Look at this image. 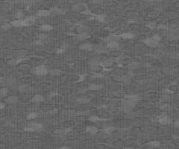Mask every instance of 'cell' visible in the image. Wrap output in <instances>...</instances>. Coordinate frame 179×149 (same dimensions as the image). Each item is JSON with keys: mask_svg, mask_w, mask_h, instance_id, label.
<instances>
[{"mask_svg": "<svg viewBox=\"0 0 179 149\" xmlns=\"http://www.w3.org/2000/svg\"><path fill=\"white\" fill-rule=\"evenodd\" d=\"M32 72L34 74H37V75H45V74H46L48 73V69L46 66L41 65L34 67L32 69Z\"/></svg>", "mask_w": 179, "mask_h": 149, "instance_id": "cell-1", "label": "cell"}, {"mask_svg": "<svg viewBox=\"0 0 179 149\" xmlns=\"http://www.w3.org/2000/svg\"><path fill=\"white\" fill-rule=\"evenodd\" d=\"M43 128V125L40 123H32L24 128L25 131H39Z\"/></svg>", "mask_w": 179, "mask_h": 149, "instance_id": "cell-2", "label": "cell"}, {"mask_svg": "<svg viewBox=\"0 0 179 149\" xmlns=\"http://www.w3.org/2000/svg\"><path fill=\"white\" fill-rule=\"evenodd\" d=\"M143 43L147 45L148 46L152 47V48H155L158 46V42L154 40L152 37V38H146L145 40H143Z\"/></svg>", "mask_w": 179, "mask_h": 149, "instance_id": "cell-3", "label": "cell"}, {"mask_svg": "<svg viewBox=\"0 0 179 149\" xmlns=\"http://www.w3.org/2000/svg\"><path fill=\"white\" fill-rule=\"evenodd\" d=\"M12 26L13 27H23V26H27V24L25 23L24 20H14L11 22Z\"/></svg>", "mask_w": 179, "mask_h": 149, "instance_id": "cell-4", "label": "cell"}, {"mask_svg": "<svg viewBox=\"0 0 179 149\" xmlns=\"http://www.w3.org/2000/svg\"><path fill=\"white\" fill-rule=\"evenodd\" d=\"M158 122L161 125H169L171 123V118L167 116H162L158 118Z\"/></svg>", "mask_w": 179, "mask_h": 149, "instance_id": "cell-5", "label": "cell"}, {"mask_svg": "<svg viewBox=\"0 0 179 149\" xmlns=\"http://www.w3.org/2000/svg\"><path fill=\"white\" fill-rule=\"evenodd\" d=\"M50 15H53V16H59V15H63L65 13L64 11H63L62 9H60L57 8H52L50 11Z\"/></svg>", "mask_w": 179, "mask_h": 149, "instance_id": "cell-6", "label": "cell"}, {"mask_svg": "<svg viewBox=\"0 0 179 149\" xmlns=\"http://www.w3.org/2000/svg\"><path fill=\"white\" fill-rule=\"evenodd\" d=\"M18 101V97L15 96H11L7 97L5 99V102L6 104H15Z\"/></svg>", "mask_w": 179, "mask_h": 149, "instance_id": "cell-7", "label": "cell"}, {"mask_svg": "<svg viewBox=\"0 0 179 149\" xmlns=\"http://www.w3.org/2000/svg\"><path fill=\"white\" fill-rule=\"evenodd\" d=\"M18 89H19V91L21 93H28V92L31 91L32 87L30 86L28 84H22L18 87Z\"/></svg>", "mask_w": 179, "mask_h": 149, "instance_id": "cell-8", "label": "cell"}, {"mask_svg": "<svg viewBox=\"0 0 179 149\" xmlns=\"http://www.w3.org/2000/svg\"><path fill=\"white\" fill-rule=\"evenodd\" d=\"M113 64V61L111 59H106V60H103V61H101L99 62V65L101 66H104V67H108L112 66V64Z\"/></svg>", "mask_w": 179, "mask_h": 149, "instance_id": "cell-9", "label": "cell"}, {"mask_svg": "<svg viewBox=\"0 0 179 149\" xmlns=\"http://www.w3.org/2000/svg\"><path fill=\"white\" fill-rule=\"evenodd\" d=\"M86 9V6L83 4H76L72 6V10L75 11H78L82 13Z\"/></svg>", "mask_w": 179, "mask_h": 149, "instance_id": "cell-10", "label": "cell"}, {"mask_svg": "<svg viewBox=\"0 0 179 149\" xmlns=\"http://www.w3.org/2000/svg\"><path fill=\"white\" fill-rule=\"evenodd\" d=\"M50 15V11L47 10H39L37 12V17H46Z\"/></svg>", "mask_w": 179, "mask_h": 149, "instance_id": "cell-11", "label": "cell"}, {"mask_svg": "<svg viewBox=\"0 0 179 149\" xmlns=\"http://www.w3.org/2000/svg\"><path fill=\"white\" fill-rule=\"evenodd\" d=\"M80 49L85 51H92L93 49V46L91 43H84L80 46Z\"/></svg>", "mask_w": 179, "mask_h": 149, "instance_id": "cell-12", "label": "cell"}, {"mask_svg": "<svg viewBox=\"0 0 179 149\" xmlns=\"http://www.w3.org/2000/svg\"><path fill=\"white\" fill-rule=\"evenodd\" d=\"M52 29H53V26L48 24L42 25L39 27V30L41 32H51Z\"/></svg>", "mask_w": 179, "mask_h": 149, "instance_id": "cell-13", "label": "cell"}, {"mask_svg": "<svg viewBox=\"0 0 179 149\" xmlns=\"http://www.w3.org/2000/svg\"><path fill=\"white\" fill-rule=\"evenodd\" d=\"M49 98H50V100L52 101H53V102H58V101H60L61 100V96H60L58 93H52L51 95H50V96H49Z\"/></svg>", "mask_w": 179, "mask_h": 149, "instance_id": "cell-14", "label": "cell"}, {"mask_svg": "<svg viewBox=\"0 0 179 149\" xmlns=\"http://www.w3.org/2000/svg\"><path fill=\"white\" fill-rule=\"evenodd\" d=\"M119 47V43L115 41H108V43H107V48L110 49H116Z\"/></svg>", "mask_w": 179, "mask_h": 149, "instance_id": "cell-15", "label": "cell"}, {"mask_svg": "<svg viewBox=\"0 0 179 149\" xmlns=\"http://www.w3.org/2000/svg\"><path fill=\"white\" fill-rule=\"evenodd\" d=\"M90 30H91L90 28L88 27V26H86V25H80L78 28L77 31H78V32L79 34H81V33H86V32L89 33L90 32Z\"/></svg>", "mask_w": 179, "mask_h": 149, "instance_id": "cell-16", "label": "cell"}, {"mask_svg": "<svg viewBox=\"0 0 179 149\" xmlns=\"http://www.w3.org/2000/svg\"><path fill=\"white\" fill-rule=\"evenodd\" d=\"M25 57H22V58H15V59H13V60H11L10 61H8V64L11 66H16L18 64H20V62L25 61Z\"/></svg>", "mask_w": 179, "mask_h": 149, "instance_id": "cell-17", "label": "cell"}, {"mask_svg": "<svg viewBox=\"0 0 179 149\" xmlns=\"http://www.w3.org/2000/svg\"><path fill=\"white\" fill-rule=\"evenodd\" d=\"M86 131L89 133L92 134V135H94V134H96L99 131V130L95 126H87L86 128Z\"/></svg>", "mask_w": 179, "mask_h": 149, "instance_id": "cell-18", "label": "cell"}, {"mask_svg": "<svg viewBox=\"0 0 179 149\" xmlns=\"http://www.w3.org/2000/svg\"><path fill=\"white\" fill-rule=\"evenodd\" d=\"M44 101V98L41 95H35L31 100L32 103H40Z\"/></svg>", "mask_w": 179, "mask_h": 149, "instance_id": "cell-19", "label": "cell"}, {"mask_svg": "<svg viewBox=\"0 0 179 149\" xmlns=\"http://www.w3.org/2000/svg\"><path fill=\"white\" fill-rule=\"evenodd\" d=\"M25 23L27 24V26L30 25H32L36 21V16H31V17H27L26 19L24 20Z\"/></svg>", "mask_w": 179, "mask_h": 149, "instance_id": "cell-20", "label": "cell"}, {"mask_svg": "<svg viewBox=\"0 0 179 149\" xmlns=\"http://www.w3.org/2000/svg\"><path fill=\"white\" fill-rule=\"evenodd\" d=\"M27 54V51L26 50H19L14 53V56L16 57V58H22L24 57Z\"/></svg>", "mask_w": 179, "mask_h": 149, "instance_id": "cell-21", "label": "cell"}, {"mask_svg": "<svg viewBox=\"0 0 179 149\" xmlns=\"http://www.w3.org/2000/svg\"><path fill=\"white\" fill-rule=\"evenodd\" d=\"M101 88H103L102 84H90L88 86V89H90V90H99V89H101Z\"/></svg>", "mask_w": 179, "mask_h": 149, "instance_id": "cell-22", "label": "cell"}, {"mask_svg": "<svg viewBox=\"0 0 179 149\" xmlns=\"http://www.w3.org/2000/svg\"><path fill=\"white\" fill-rule=\"evenodd\" d=\"M77 37L80 40H87V39L90 37V34L87 33V32H86V33H81V34H79L77 36Z\"/></svg>", "mask_w": 179, "mask_h": 149, "instance_id": "cell-23", "label": "cell"}, {"mask_svg": "<svg viewBox=\"0 0 179 149\" xmlns=\"http://www.w3.org/2000/svg\"><path fill=\"white\" fill-rule=\"evenodd\" d=\"M9 90L7 87H3L0 89V97H6L8 95Z\"/></svg>", "mask_w": 179, "mask_h": 149, "instance_id": "cell-24", "label": "cell"}, {"mask_svg": "<svg viewBox=\"0 0 179 149\" xmlns=\"http://www.w3.org/2000/svg\"><path fill=\"white\" fill-rule=\"evenodd\" d=\"M139 66H140V64H139L138 62L132 61L131 63H130V64L128 65V67L130 69H137Z\"/></svg>", "mask_w": 179, "mask_h": 149, "instance_id": "cell-25", "label": "cell"}, {"mask_svg": "<svg viewBox=\"0 0 179 149\" xmlns=\"http://www.w3.org/2000/svg\"><path fill=\"white\" fill-rule=\"evenodd\" d=\"M119 37L123 39H131L134 37V35L132 33H124V34H122L119 35Z\"/></svg>", "mask_w": 179, "mask_h": 149, "instance_id": "cell-26", "label": "cell"}, {"mask_svg": "<svg viewBox=\"0 0 179 149\" xmlns=\"http://www.w3.org/2000/svg\"><path fill=\"white\" fill-rule=\"evenodd\" d=\"M77 101L80 104H87L90 101V99L88 98H86V97H81L77 99Z\"/></svg>", "mask_w": 179, "mask_h": 149, "instance_id": "cell-27", "label": "cell"}, {"mask_svg": "<svg viewBox=\"0 0 179 149\" xmlns=\"http://www.w3.org/2000/svg\"><path fill=\"white\" fill-rule=\"evenodd\" d=\"M49 73L52 74V76H58V75H60V74H61V71L60 70V69H52V70H50V71H49Z\"/></svg>", "mask_w": 179, "mask_h": 149, "instance_id": "cell-28", "label": "cell"}, {"mask_svg": "<svg viewBox=\"0 0 179 149\" xmlns=\"http://www.w3.org/2000/svg\"><path fill=\"white\" fill-rule=\"evenodd\" d=\"M125 98L128 100H130L134 103H136L139 100V97L137 96H125Z\"/></svg>", "mask_w": 179, "mask_h": 149, "instance_id": "cell-29", "label": "cell"}, {"mask_svg": "<svg viewBox=\"0 0 179 149\" xmlns=\"http://www.w3.org/2000/svg\"><path fill=\"white\" fill-rule=\"evenodd\" d=\"M119 36H117V35H109L108 37H106V39H105V40L106 41H113V40H115V41H116L117 40H119Z\"/></svg>", "mask_w": 179, "mask_h": 149, "instance_id": "cell-30", "label": "cell"}, {"mask_svg": "<svg viewBox=\"0 0 179 149\" xmlns=\"http://www.w3.org/2000/svg\"><path fill=\"white\" fill-rule=\"evenodd\" d=\"M120 78H121L120 80L125 84H129L131 81V78L129 76H121Z\"/></svg>", "mask_w": 179, "mask_h": 149, "instance_id": "cell-31", "label": "cell"}, {"mask_svg": "<svg viewBox=\"0 0 179 149\" xmlns=\"http://www.w3.org/2000/svg\"><path fill=\"white\" fill-rule=\"evenodd\" d=\"M148 146H150L151 148H157V147H159L160 143L157 141H152V142H148Z\"/></svg>", "mask_w": 179, "mask_h": 149, "instance_id": "cell-32", "label": "cell"}, {"mask_svg": "<svg viewBox=\"0 0 179 149\" xmlns=\"http://www.w3.org/2000/svg\"><path fill=\"white\" fill-rule=\"evenodd\" d=\"M121 110L122 111H123V112H125V113H129L131 110V107H128V106H127V105H125V104H123V106L121 107Z\"/></svg>", "mask_w": 179, "mask_h": 149, "instance_id": "cell-33", "label": "cell"}, {"mask_svg": "<svg viewBox=\"0 0 179 149\" xmlns=\"http://www.w3.org/2000/svg\"><path fill=\"white\" fill-rule=\"evenodd\" d=\"M37 116V113L35 112H31L27 115V118L28 119H33Z\"/></svg>", "mask_w": 179, "mask_h": 149, "instance_id": "cell-34", "label": "cell"}, {"mask_svg": "<svg viewBox=\"0 0 179 149\" xmlns=\"http://www.w3.org/2000/svg\"><path fill=\"white\" fill-rule=\"evenodd\" d=\"M90 120L92 121V122H101V121L106 120V119H103V118H99L97 116H91L90 118Z\"/></svg>", "mask_w": 179, "mask_h": 149, "instance_id": "cell-35", "label": "cell"}, {"mask_svg": "<svg viewBox=\"0 0 179 149\" xmlns=\"http://www.w3.org/2000/svg\"><path fill=\"white\" fill-rule=\"evenodd\" d=\"M94 18L95 20H98L99 22H104V20H105L104 16H103V15H96Z\"/></svg>", "mask_w": 179, "mask_h": 149, "instance_id": "cell-36", "label": "cell"}, {"mask_svg": "<svg viewBox=\"0 0 179 149\" xmlns=\"http://www.w3.org/2000/svg\"><path fill=\"white\" fill-rule=\"evenodd\" d=\"M48 38V35L46 34H38L37 35V39L38 40H40L42 41L46 40Z\"/></svg>", "mask_w": 179, "mask_h": 149, "instance_id": "cell-37", "label": "cell"}, {"mask_svg": "<svg viewBox=\"0 0 179 149\" xmlns=\"http://www.w3.org/2000/svg\"><path fill=\"white\" fill-rule=\"evenodd\" d=\"M12 27V25L11 23H5L2 25V28L3 30H5V31H7V30H9L11 29V28Z\"/></svg>", "mask_w": 179, "mask_h": 149, "instance_id": "cell-38", "label": "cell"}, {"mask_svg": "<svg viewBox=\"0 0 179 149\" xmlns=\"http://www.w3.org/2000/svg\"><path fill=\"white\" fill-rule=\"evenodd\" d=\"M160 108L163 110H169L170 109V106L167 104H162V105L160 107Z\"/></svg>", "mask_w": 179, "mask_h": 149, "instance_id": "cell-39", "label": "cell"}, {"mask_svg": "<svg viewBox=\"0 0 179 149\" xmlns=\"http://www.w3.org/2000/svg\"><path fill=\"white\" fill-rule=\"evenodd\" d=\"M30 68V66L27 64H23V65H21L20 66H19V69H21V70H28V69Z\"/></svg>", "mask_w": 179, "mask_h": 149, "instance_id": "cell-40", "label": "cell"}, {"mask_svg": "<svg viewBox=\"0 0 179 149\" xmlns=\"http://www.w3.org/2000/svg\"><path fill=\"white\" fill-rule=\"evenodd\" d=\"M113 130H114V128L113 127H107V128H104V131H105L106 133H111L112 131H113Z\"/></svg>", "mask_w": 179, "mask_h": 149, "instance_id": "cell-41", "label": "cell"}, {"mask_svg": "<svg viewBox=\"0 0 179 149\" xmlns=\"http://www.w3.org/2000/svg\"><path fill=\"white\" fill-rule=\"evenodd\" d=\"M169 98V96H167V95H165V96H163L162 97H161V98H160V101H167L168 99Z\"/></svg>", "mask_w": 179, "mask_h": 149, "instance_id": "cell-42", "label": "cell"}, {"mask_svg": "<svg viewBox=\"0 0 179 149\" xmlns=\"http://www.w3.org/2000/svg\"><path fill=\"white\" fill-rule=\"evenodd\" d=\"M93 78H103V74H101V73H96L93 76Z\"/></svg>", "mask_w": 179, "mask_h": 149, "instance_id": "cell-43", "label": "cell"}, {"mask_svg": "<svg viewBox=\"0 0 179 149\" xmlns=\"http://www.w3.org/2000/svg\"><path fill=\"white\" fill-rule=\"evenodd\" d=\"M65 51H66L65 49H64L63 48L61 47V48H59V49L56 51V53H57V54H62V53H64Z\"/></svg>", "mask_w": 179, "mask_h": 149, "instance_id": "cell-44", "label": "cell"}, {"mask_svg": "<svg viewBox=\"0 0 179 149\" xmlns=\"http://www.w3.org/2000/svg\"><path fill=\"white\" fill-rule=\"evenodd\" d=\"M147 26H148L149 28L153 29V28H155L156 27V25H155V23H154V22H151V23H149L148 25H147Z\"/></svg>", "mask_w": 179, "mask_h": 149, "instance_id": "cell-45", "label": "cell"}, {"mask_svg": "<svg viewBox=\"0 0 179 149\" xmlns=\"http://www.w3.org/2000/svg\"><path fill=\"white\" fill-rule=\"evenodd\" d=\"M22 16H23V13H22V11H19L17 13V18H18L19 20H20V18H22Z\"/></svg>", "mask_w": 179, "mask_h": 149, "instance_id": "cell-46", "label": "cell"}, {"mask_svg": "<svg viewBox=\"0 0 179 149\" xmlns=\"http://www.w3.org/2000/svg\"><path fill=\"white\" fill-rule=\"evenodd\" d=\"M154 40H155L156 41H157V42H159L160 40H161V37L159 36V35H157V34H155V35H154L153 36V37H152Z\"/></svg>", "mask_w": 179, "mask_h": 149, "instance_id": "cell-47", "label": "cell"}, {"mask_svg": "<svg viewBox=\"0 0 179 149\" xmlns=\"http://www.w3.org/2000/svg\"><path fill=\"white\" fill-rule=\"evenodd\" d=\"M82 13L86 14V15H89V14H90V13H91V12H90V10H88V9L86 8V9L82 12Z\"/></svg>", "mask_w": 179, "mask_h": 149, "instance_id": "cell-48", "label": "cell"}, {"mask_svg": "<svg viewBox=\"0 0 179 149\" xmlns=\"http://www.w3.org/2000/svg\"><path fill=\"white\" fill-rule=\"evenodd\" d=\"M34 43L35 45H42V44H43V41L40 40H36Z\"/></svg>", "mask_w": 179, "mask_h": 149, "instance_id": "cell-49", "label": "cell"}, {"mask_svg": "<svg viewBox=\"0 0 179 149\" xmlns=\"http://www.w3.org/2000/svg\"><path fill=\"white\" fill-rule=\"evenodd\" d=\"M5 107V103H2V102H0V110L4 109Z\"/></svg>", "mask_w": 179, "mask_h": 149, "instance_id": "cell-50", "label": "cell"}, {"mask_svg": "<svg viewBox=\"0 0 179 149\" xmlns=\"http://www.w3.org/2000/svg\"><path fill=\"white\" fill-rule=\"evenodd\" d=\"M85 76L86 75H81V77H80V78L77 81V82H80V81H84V78H85Z\"/></svg>", "mask_w": 179, "mask_h": 149, "instance_id": "cell-51", "label": "cell"}, {"mask_svg": "<svg viewBox=\"0 0 179 149\" xmlns=\"http://www.w3.org/2000/svg\"><path fill=\"white\" fill-rule=\"evenodd\" d=\"M174 125H175V128H178L179 127V121L178 120H176L175 122V123H174Z\"/></svg>", "mask_w": 179, "mask_h": 149, "instance_id": "cell-52", "label": "cell"}, {"mask_svg": "<svg viewBox=\"0 0 179 149\" xmlns=\"http://www.w3.org/2000/svg\"><path fill=\"white\" fill-rule=\"evenodd\" d=\"M157 28H163V29H167V26H165V25H159V26L157 27Z\"/></svg>", "mask_w": 179, "mask_h": 149, "instance_id": "cell-53", "label": "cell"}, {"mask_svg": "<svg viewBox=\"0 0 179 149\" xmlns=\"http://www.w3.org/2000/svg\"><path fill=\"white\" fill-rule=\"evenodd\" d=\"M2 80H3V78L2 77H0V84L2 83Z\"/></svg>", "mask_w": 179, "mask_h": 149, "instance_id": "cell-54", "label": "cell"}, {"mask_svg": "<svg viewBox=\"0 0 179 149\" xmlns=\"http://www.w3.org/2000/svg\"><path fill=\"white\" fill-rule=\"evenodd\" d=\"M66 148V149H67L68 148H67V147H65V146H64V147H61V148Z\"/></svg>", "mask_w": 179, "mask_h": 149, "instance_id": "cell-55", "label": "cell"}, {"mask_svg": "<svg viewBox=\"0 0 179 149\" xmlns=\"http://www.w3.org/2000/svg\"><path fill=\"white\" fill-rule=\"evenodd\" d=\"M100 1H101V0H94V2H100Z\"/></svg>", "mask_w": 179, "mask_h": 149, "instance_id": "cell-56", "label": "cell"}, {"mask_svg": "<svg viewBox=\"0 0 179 149\" xmlns=\"http://www.w3.org/2000/svg\"><path fill=\"white\" fill-rule=\"evenodd\" d=\"M154 1H162V0H154Z\"/></svg>", "mask_w": 179, "mask_h": 149, "instance_id": "cell-57", "label": "cell"}]
</instances>
